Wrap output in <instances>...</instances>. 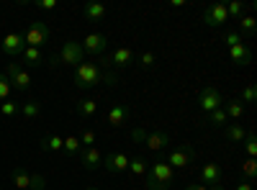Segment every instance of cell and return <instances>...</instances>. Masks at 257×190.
Here are the masks:
<instances>
[{"label":"cell","mask_w":257,"mask_h":190,"mask_svg":"<svg viewBox=\"0 0 257 190\" xmlns=\"http://www.w3.org/2000/svg\"><path fill=\"white\" fill-rule=\"evenodd\" d=\"M208 190H224V185H208Z\"/></svg>","instance_id":"cell-45"},{"label":"cell","mask_w":257,"mask_h":190,"mask_svg":"<svg viewBox=\"0 0 257 190\" xmlns=\"http://www.w3.org/2000/svg\"><path fill=\"white\" fill-rule=\"evenodd\" d=\"M221 41H224V44H226V47L231 49V47H237V44H242V36H239L237 31H229V34H224V39H221Z\"/></svg>","instance_id":"cell-35"},{"label":"cell","mask_w":257,"mask_h":190,"mask_svg":"<svg viewBox=\"0 0 257 190\" xmlns=\"http://www.w3.org/2000/svg\"><path fill=\"white\" fill-rule=\"evenodd\" d=\"M80 159H82V167L88 172H95L98 167H103V154L98 152V146H82Z\"/></svg>","instance_id":"cell-12"},{"label":"cell","mask_w":257,"mask_h":190,"mask_svg":"<svg viewBox=\"0 0 257 190\" xmlns=\"http://www.w3.org/2000/svg\"><path fill=\"white\" fill-rule=\"evenodd\" d=\"M57 57H59V65H70V67H77L85 62V52L80 41H64Z\"/></svg>","instance_id":"cell-3"},{"label":"cell","mask_w":257,"mask_h":190,"mask_svg":"<svg viewBox=\"0 0 257 190\" xmlns=\"http://www.w3.org/2000/svg\"><path fill=\"white\" fill-rule=\"evenodd\" d=\"M224 113H226V118H242V113H244V103H242V100H229V103H226V108H224Z\"/></svg>","instance_id":"cell-26"},{"label":"cell","mask_w":257,"mask_h":190,"mask_svg":"<svg viewBox=\"0 0 257 190\" xmlns=\"http://www.w3.org/2000/svg\"><path fill=\"white\" fill-rule=\"evenodd\" d=\"M44 187H47V177L44 175H31L29 190H44Z\"/></svg>","instance_id":"cell-38"},{"label":"cell","mask_w":257,"mask_h":190,"mask_svg":"<svg viewBox=\"0 0 257 190\" xmlns=\"http://www.w3.org/2000/svg\"><path fill=\"white\" fill-rule=\"evenodd\" d=\"M62 152L67 154V157H77V154L82 152V141H80V136H64Z\"/></svg>","instance_id":"cell-22"},{"label":"cell","mask_w":257,"mask_h":190,"mask_svg":"<svg viewBox=\"0 0 257 190\" xmlns=\"http://www.w3.org/2000/svg\"><path fill=\"white\" fill-rule=\"evenodd\" d=\"M237 190H254V187H252L249 182H239V185H237Z\"/></svg>","instance_id":"cell-43"},{"label":"cell","mask_w":257,"mask_h":190,"mask_svg":"<svg viewBox=\"0 0 257 190\" xmlns=\"http://www.w3.org/2000/svg\"><path fill=\"white\" fill-rule=\"evenodd\" d=\"M155 62H157L155 52H144V54L139 57V65H142L144 70H149V67H155Z\"/></svg>","instance_id":"cell-36"},{"label":"cell","mask_w":257,"mask_h":190,"mask_svg":"<svg viewBox=\"0 0 257 190\" xmlns=\"http://www.w3.org/2000/svg\"><path fill=\"white\" fill-rule=\"evenodd\" d=\"M105 13H108V11H105L103 3H85L82 6V16L88 18V21H103Z\"/></svg>","instance_id":"cell-18"},{"label":"cell","mask_w":257,"mask_h":190,"mask_svg":"<svg viewBox=\"0 0 257 190\" xmlns=\"http://www.w3.org/2000/svg\"><path fill=\"white\" fill-rule=\"evenodd\" d=\"M132 139H134L137 144H144V139H147V131L142 129V126H137V129L132 131Z\"/></svg>","instance_id":"cell-39"},{"label":"cell","mask_w":257,"mask_h":190,"mask_svg":"<svg viewBox=\"0 0 257 190\" xmlns=\"http://www.w3.org/2000/svg\"><path fill=\"white\" fill-rule=\"evenodd\" d=\"M11 180L16 185V190H29V182H31V172H26L24 167H16L11 172Z\"/></svg>","instance_id":"cell-19"},{"label":"cell","mask_w":257,"mask_h":190,"mask_svg":"<svg viewBox=\"0 0 257 190\" xmlns=\"http://www.w3.org/2000/svg\"><path fill=\"white\" fill-rule=\"evenodd\" d=\"M170 6H173V8H183V6H185V0H173Z\"/></svg>","instance_id":"cell-44"},{"label":"cell","mask_w":257,"mask_h":190,"mask_svg":"<svg viewBox=\"0 0 257 190\" xmlns=\"http://www.w3.org/2000/svg\"><path fill=\"white\" fill-rule=\"evenodd\" d=\"M257 175V159H244L242 162V177L244 180H252Z\"/></svg>","instance_id":"cell-29"},{"label":"cell","mask_w":257,"mask_h":190,"mask_svg":"<svg viewBox=\"0 0 257 190\" xmlns=\"http://www.w3.org/2000/svg\"><path fill=\"white\" fill-rule=\"evenodd\" d=\"M11 88L16 90H29L31 88V75L24 70V65L21 62H8V72H6Z\"/></svg>","instance_id":"cell-4"},{"label":"cell","mask_w":257,"mask_h":190,"mask_svg":"<svg viewBox=\"0 0 257 190\" xmlns=\"http://www.w3.org/2000/svg\"><path fill=\"white\" fill-rule=\"evenodd\" d=\"M21 57H24V65H29V67H39V65H44V54H41L39 49H34V47H26Z\"/></svg>","instance_id":"cell-21"},{"label":"cell","mask_w":257,"mask_h":190,"mask_svg":"<svg viewBox=\"0 0 257 190\" xmlns=\"http://www.w3.org/2000/svg\"><path fill=\"white\" fill-rule=\"evenodd\" d=\"M85 190H98V187H85Z\"/></svg>","instance_id":"cell-46"},{"label":"cell","mask_w":257,"mask_h":190,"mask_svg":"<svg viewBox=\"0 0 257 190\" xmlns=\"http://www.w3.org/2000/svg\"><path fill=\"white\" fill-rule=\"evenodd\" d=\"M193 157H196V149H193L190 144H180L178 149H173V152L167 154V159H165V162L175 170V167H188V164L193 162Z\"/></svg>","instance_id":"cell-7"},{"label":"cell","mask_w":257,"mask_h":190,"mask_svg":"<svg viewBox=\"0 0 257 190\" xmlns=\"http://www.w3.org/2000/svg\"><path fill=\"white\" fill-rule=\"evenodd\" d=\"M229 118H226V113H224V108H216V111H211L208 113V123L211 126H224Z\"/></svg>","instance_id":"cell-30"},{"label":"cell","mask_w":257,"mask_h":190,"mask_svg":"<svg viewBox=\"0 0 257 190\" xmlns=\"http://www.w3.org/2000/svg\"><path fill=\"white\" fill-rule=\"evenodd\" d=\"M18 113H24L26 118H36L41 113V105L36 100H26L24 105H18Z\"/></svg>","instance_id":"cell-27"},{"label":"cell","mask_w":257,"mask_h":190,"mask_svg":"<svg viewBox=\"0 0 257 190\" xmlns=\"http://www.w3.org/2000/svg\"><path fill=\"white\" fill-rule=\"evenodd\" d=\"M254 95H257V88H254V85H247V88H244V103H252Z\"/></svg>","instance_id":"cell-41"},{"label":"cell","mask_w":257,"mask_h":190,"mask_svg":"<svg viewBox=\"0 0 257 190\" xmlns=\"http://www.w3.org/2000/svg\"><path fill=\"white\" fill-rule=\"evenodd\" d=\"M244 152L249 154V159L257 157V139H254V134H247L244 136Z\"/></svg>","instance_id":"cell-32"},{"label":"cell","mask_w":257,"mask_h":190,"mask_svg":"<svg viewBox=\"0 0 257 190\" xmlns=\"http://www.w3.org/2000/svg\"><path fill=\"white\" fill-rule=\"evenodd\" d=\"M173 180H175V170H173V167H170L165 159H157L155 164H149L144 187H147V190H167Z\"/></svg>","instance_id":"cell-2"},{"label":"cell","mask_w":257,"mask_h":190,"mask_svg":"<svg viewBox=\"0 0 257 190\" xmlns=\"http://www.w3.org/2000/svg\"><path fill=\"white\" fill-rule=\"evenodd\" d=\"M201 177H203V185H219V182H221V167H219L216 162H208V164L203 167Z\"/></svg>","instance_id":"cell-17"},{"label":"cell","mask_w":257,"mask_h":190,"mask_svg":"<svg viewBox=\"0 0 257 190\" xmlns=\"http://www.w3.org/2000/svg\"><path fill=\"white\" fill-rule=\"evenodd\" d=\"M185 190H208V185H188Z\"/></svg>","instance_id":"cell-42"},{"label":"cell","mask_w":257,"mask_h":190,"mask_svg":"<svg viewBox=\"0 0 257 190\" xmlns=\"http://www.w3.org/2000/svg\"><path fill=\"white\" fill-rule=\"evenodd\" d=\"M103 167L108 172H113V175H121V172L128 170V154L126 152H111V154H105L103 157Z\"/></svg>","instance_id":"cell-10"},{"label":"cell","mask_w":257,"mask_h":190,"mask_svg":"<svg viewBox=\"0 0 257 190\" xmlns=\"http://www.w3.org/2000/svg\"><path fill=\"white\" fill-rule=\"evenodd\" d=\"M128 170H132V172L139 177V175H147V170H149V167H147L144 157H128Z\"/></svg>","instance_id":"cell-28"},{"label":"cell","mask_w":257,"mask_h":190,"mask_svg":"<svg viewBox=\"0 0 257 190\" xmlns=\"http://www.w3.org/2000/svg\"><path fill=\"white\" fill-rule=\"evenodd\" d=\"M98 82H103V85H116V75L113 72H103L98 62H82V65L75 67V85L80 90L95 88Z\"/></svg>","instance_id":"cell-1"},{"label":"cell","mask_w":257,"mask_h":190,"mask_svg":"<svg viewBox=\"0 0 257 190\" xmlns=\"http://www.w3.org/2000/svg\"><path fill=\"white\" fill-rule=\"evenodd\" d=\"M108 62L113 67H118V70H123V67H128L134 62V52L132 49H126V47H118L111 57H108Z\"/></svg>","instance_id":"cell-14"},{"label":"cell","mask_w":257,"mask_h":190,"mask_svg":"<svg viewBox=\"0 0 257 190\" xmlns=\"http://www.w3.org/2000/svg\"><path fill=\"white\" fill-rule=\"evenodd\" d=\"M26 49V41H24V34H18V31H11L3 36V41H0V52H3L6 57L16 59L18 54H24Z\"/></svg>","instance_id":"cell-6"},{"label":"cell","mask_w":257,"mask_h":190,"mask_svg":"<svg viewBox=\"0 0 257 190\" xmlns=\"http://www.w3.org/2000/svg\"><path fill=\"white\" fill-rule=\"evenodd\" d=\"M62 146H64V139L57 136V134H49L41 139V149L44 152H62Z\"/></svg>","instance_id":"cell-23"},{"label":"cell","mask_w":257,"mask_h":190,"mask_svg":"<svg viewBox=\"0 0 257 190\" xmlns=\"http://www.w3.org/2000/svg\"><path fill=\"white\" fill-rule=\"evenodd\" d=\"M77 113H80L82 118H93V116L98 113V103H95L93 98H82V100H77Z\"/></svg>","instance_id":"cell-20"},{"label":"cell","mask_w":257,"mask_h":190,"mask_svg":"<svg viewBox=\"0 0 257 190\" xmlns=\"http://www.w3.org/2000/svg\"><path fill=\"white\" fill-rule=\"evenodd\" d=\"M198 105H201V111L211 113V111L221 108V105H224V98H221V93H219L216 88H203L201 95H198Z\"/></svg>","instance_id":"cell-8"},{"label":"cell","mask_w":257,"mask_h":190,"mask_svg":"<svg viewBox=\"0 0 257 190\" xmlns=\"http://www.w3.org/2000/svg\"><path fill=\"white\" fill-rule=\"evenodd\" d=\"M254 31H257V21L252 18V16H244V18H239V36H254Z\"/></svg>","instance_id":"cell-25"},{"label":"cell","mask_w":257,"mask_h":190,"mask_svg":"<svg viewBox=\"0 0 257 190\" xmlns=\"http://www.w3.org/2000/svg\"><path fill=\"white\" fill-rule=\"evenodd\" d=\"M229 57H231L234 65H239V67H244V65H249V62H252V52H249L244 44L231 47V49H229Z\"/></svg>","instance_id":"cell-16"},{"label":"cell","mask_w":257,"mask_h":190,"mask_svg":"<svg viewBox=\"0 0 257 190\" xmlns=\"http://www.w3.org/2000/svg\"><path fill=\"white\" fill-rule=\"evenodd\" d=\"M144 144H147V146H149V149H152V152H162L165 146L170 144V136H167L165 131H152V134H147Z\"/></svg>","instance_id":"cell-15"},{"label":"cell","mask_w":257,"mask_h":190,"mask_svg":"<svg viewBox=\"0 0 257 190\" xmlns=\"http://www.w3.org/2000/svg\"><path fill=\"white\" fill-rule=\"evenodd\" d=\"M49 36H52L49 26H47V24H41V21H36V24H31V26L26 29V34H24V41H26V47H34V49H39L41 44H47V41H49Z\"/></svg>","instance_id":"cell-5"},{"label":"cell","mask_w":257,"mask_h":190,"mask_svg":"<svg viewBox=\"0 0 257 190\" xmlns=\"http://www.w3.org/2000/svg\"><path fill=\"white\" fill-rule=\"evenodd\" d=\"M226 13H229V18H242L244 3H239V0H231V3H226Z\"/></svg>","instance_id":"cell-31"},{"label":"cell","mask_w":257,"mask_h":190,"mask_svg":"<svg viewBox=\"0 0 257 190\" xmlns=\"http://www.w3.org/2000/svg\"><path fill=\"white\" fill-rule=\"evenodd\" d=\"M80 141H82V146H95V141H98V134H95L93 129H88V131H82Z\"/></svg>","instance_id":"cell-37"},{"label":"cell","mask_w":257,"mask_h":190,"mask_svg":"<svg viewBox=\"0 0 257 190\" xmlns=\"http://www.w3.org/2000/svg\"><path fill=\"white\" fill-rule=\"evenodd\" d=\"M244 136H247V131L242 129L239 123H229V126H226V139H229V141L242 144V141H244Z\"/></svg>","instance_id":"cell-24"},{"label":"cell","mask_w":257,"mask_h":190,"mask_svg":"<svg viewBox=\"0 0 257 190\" xmlns=\"http://www.w3.org/2000/svg\"><path fill=\"white\" fill-rule=\"evenodd\" d=\"M11 82H8V77L3 75V72H0V100H8L11 98Z\"/></svg>","instance_id":"cell-34"},{"label":"cell","mask_w":257,"mask_h":190,"mask_svg":"<svg viewBox=\"0 0 257 190\" xmlns=\"http://www.w3.org/2000/svg\"><path fill=\"white\" fill-rule=\"evenodd\" d=\"M128 105H123V103H116V105H111L108 108V126H113V129H121V126H126V121H128Z\"/></svg>","instance_id":"cell-13"},{"label":"cell","mask_w":257,"mask_h":190,"mask_svg":"<svg viewBox=\"0 0 257 190\" xmlns=\"http://www.w3.org/2000/svg\"><path fill=\"white\" fill-rule=\"evenodd\" d=\"M0 113H3L6 118L16 116V113H18V103H13V100H3V103H0Z\"/></svg>","instance_id":"cell-33"},{"label":"cell","mask_w":257,"mask_h":190,"mask_svg":"<svg viewBox=\"0 0 257 190\" xmlns=\"http://www.w3.org/2000/svg\"><path fill=\"white\" fill-rule=\"evenodd\" d=\"M41 11H54L57 8V0H39V3H36Z\"/></svg>","instance_id":"cell-40"},{"label":"cell","mask_w":257,"mask_h":190,"mask_svg":"<svg viewBox=\"0 0 257 190\" xmlns=\"http://www.w3.org/2000/svg\"><path fill=\"white\" fill-rule=\"evenodd\" d=\"M105 47H108V39H105V34H95V31L88 34V36H85V41H82V52H85V54H93V57L103 54Z\"/></svg>","instance_id":"cell-11"},{"label":"cell","mask_w":257,"mask_h":190,"mask_svg":"<svg viewBox=\"0 0 257 190\" xmlns=\"http://www.w3.org/2000/svg\"><path fill=\"white\" fill-rule=\"evenodd\" d=\"M229 21V13H226V6L224 3H213V6H208L206 8V13H203V24L206 26H224Z\"/></svg>","instance_id":"cell-9"}]
</instances>
